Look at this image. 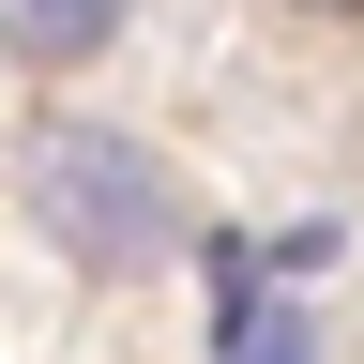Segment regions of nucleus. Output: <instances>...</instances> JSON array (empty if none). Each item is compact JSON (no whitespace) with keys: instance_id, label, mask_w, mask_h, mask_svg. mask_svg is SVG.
<instances>
[{"instance_id":"f257e3e1","label":"nucleus","mask_w":364,"mask_h":364,"mask_svg":"<svg viewBox=\"0 0 364 364\" xmlns=\"http://www.w3.org/2000/svg\"><path fill=\"white\" fill-rule=\"evenodd\" d=\"M46 198H61L91 243H152V182H136L107 136H61V152H46Z\"/></svg>"},{"instance_id":"7ed1b4c3","label":"nucleus","mask_w":364,"mask_h":364,"mask_svg":"<svg viewBox=\"0 0 364 364\" xmlns=\"http://www.w3.org/2000/svg\"><path fill=\"white\" fill-rule=\"evenodd\" d=\"M289 16H364V0H289Z\"/></svg>"},{"instance_id":"f03ea898","label":"nucleus","mask_w":364,"mask_h":364,"mask_svg":"<svg viewBox=\"0 0 364 364\" xmlns=\"http://www.w3.org/2000/svg\"><path fill=\"white\" fill-rule=\"evenodd\" d=\"M107 16H122V0H16V46H31V61H91Z\"/></svg>"}]
</instances>
